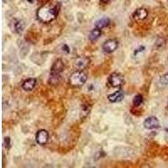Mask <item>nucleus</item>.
Masks as SVG:
<instances>
[{
  "label": "nucleus",
  "mask_w": 168,
  "mask_h": 168,
  "mask_svg": "<svg viewBox=\"0 0 168 168\" xmlns=\"http://www.w3.org/2000/svg\"><path fill=\"white\" fill-rule=\"evenodd\" d=\"M36 85V79L35 78H29L25 80L22 84V88L25 91H32Z\"/></svg>",
  "instance_id": "obj_11"
},
{
  "label": "nucleus",
  "mask_w": 168,
  "mask_h": 168,
  "mask_svg": "<svg viewBox=\"0 0 168 168\" xmlns=\"http://www.w3.org/2000/svg\"><path fill=\"white\" fill-rule=\"evenodd\" d=\"M64 67H65V66H64L62 60L57 59L54 62L51 68H50V74L61 75V73L64 70Z\"/></svg>",
  "instance_id": "obj_7"
},
{
  "label": "nucleus",
  "mask_w": 168,
  "mask_h": 168,
  "mask_svg": "<svg viewBox=\"0 0 168 168\" xmlns=\"http://www.w3.org/2000/svg\"><path fill=\"white\" fill-rule=\"evenodd\" d=\"M35 140L39 145H45L49 140V134L45 130H40L35 135Z\"/></svg>",
  "instance_id": "obj_6"
},
{
  "label": "nucleus",
  "mask_w": 168,
  "mask_h": 168,
  "mask_svg": "<svg viewBox=\"0 0 168 168\" xmlns=\"http://www.w3.org/2000/svg\"><path fill=\"white\" fill-rule=\"evenodd\" d=\"M100 1H101L102 3H104V4H106V3H108L109 0H100Z\"/></svg>",
  "instance_id": "obj_21"
},
{
  "label": "nucleus",
  "mask_w": 168,
  "mask_h": 168,
  "mask_svg": "<svg viewBox=\"0 0 168 168\" xmlns=\"http://www.w3.org/2000/svg\"><path fill=\"white\" fill-rule=\"evenodd\" d=\"M87 79V76L84 71L78 70L74 72L70 76L69 83L72 87H81L82 86Z\"/></svg>",
  "instance_id": "obj_2"
},
{
  "label": "nucleus",
  "mask_w": 168,
  "mask_h": 168,
  "mask_svg": "<svg viewBox=\"0 0 168 168\" xmlns=\"http://www.w3.org/2000/svg\"><path fill=\"white\" fill-rule=\"evenodd\" d=\"M109 23H110V19H108V17H103V18L98 19L94 23V26H95V28H98V29L102 30V29L107 27L108 25H109Z\"/></svg>",
  "instance_id": "obj_12"
},
{
  "label": "nucleus",
  "mask_w": 168,
  "mask_h": 168,
  "mask_svg": "<svg viewBox=\"0 0 168 168\" xmlns=\"http://www.w3.org/2000/svg\"><path fill=\"white\" fill-rule=\"evenodd\" d=\"M4 146L6 147L7 149H9L11 147V143H10V138L9 137H5L4 140Z\"/></svg>",
  "instance_id": "obj_19"
},
{
  "label": "nucleus",
  "mask_w": 168,
  "mask_h": 168,
  "mask_svg": "<svg viewBox=\"0 0 168 168\" xmlns=\"http://www.w3.org/2000/svg\"><path fill=\"white\" fill-rule=\"evenodd\" d=\"M118 46V42L114 39H110L106 40L103 44V50L106 53H112L114 50H117Z\"/></svg>",
  "instance_id": "obj_4"
},
{
  "label": "nucleus",
  "mask_w": 168,
  "mask_h": 168,
  "mask_svg": "<svg viewBox=\"0 0 168 168\" xmlns=\"http://www.w3.org/2000/svg\"><path fill=\"white\" fill-rule=\"evenodd\" d=\"M108 82L111 87H118L123 85V83L125 82V77L121 73L113 72L112 74L109 75V77L108 78Z\"/></svg>",
  "instance_id": "obj_3"
},
{
  "label": "nucleus",
  "mask_w": 168,
  "mask_h": 168,
  "mask_svg": "<svg viewBox=\"0 0 168 168\" xmlns=\"http://www.w3.org/2000/svg\"><path fill=\"white\" fill-rule=\"evenodd\" d=\"M143 103V97L140 94H137L136 96H135V98L133 99V104L135 107L140 106Z\"/></svg>",
  "instance_id": "obj_16"
},
{
  "label": "nucleus",
  "mask_w": 168,
  "mask_h": 168,
  "mask_svg": "<svg viewBox=\"0 0 168 168\" xmlns=\"http://www.w3.org/2000/svg\"><path fill=\"white\" fill-rule=\"evenodd\" d=\"M56 15H57V10L56 8L49 5H44L40 7L36 13L37 19L45 24L50 23L52 20H54Z\"/></svg>",
  "instance_id": "obj_1"
},
{
  "label": "nucleus",
  "mask_w": 168,
  "mask_h": 168,
  "mask_svg": "<svg viewBox=\"0 0 168 168\" xmlns=\"http://www.w3.org/2000/svg\"><path fill=\"white\" fill-rule=\"evenodd\" d=\"M27 1H28V2H30V3H32V2H33L34 0H27Z\"/></svg>",
  "instance_id": "obj_22"
},
{
  "label": "nucleus",
  "mask_w": 168,
  "mask_h": 168,
  "mask_svg": "<svg viewBox=\"0 0 168 168\" xmlns=\"http://www.w3.org/2000/svg\"><path fill=\"white\" fill-rule=\"evenodd\" d=\"M143 125L145 129H146V130H155L160 127V122L156 117L150 116L149 118L145 119Z\"/></svg>",
  "instance_id": "obj_5"
},
{
  "label": "nucleus",
  "mask_w": 168,
  "mask_h": 168,
  "mask_svg": "<svg viewBox=\"0 0 168 168\" xmlns=\"http://www.w3.org/2000/svg\"><path fill=\"white\" fill-rule=\"evenodd\" d=\"M148 16V11L144 9V8H140V9H137L135 11V13H133V17L135 20H144L147 18Z\"/></svg>",
  "instance_id": "obj_10"
},
{
  "label": "nucleus",
  "mask_w": 168,
  "mask_h": 168,
  "mask_svg": "<svg viewBox=\"0 0 168 168\" xmlns=\"http://www.w3.org/2000/svg\"><path fill=\"white\" fill-rule=\"evenodd\" d=\"M62 80V77L61 75H53L50 74V77H49V80H48V82L50 85H57L60 81Z\"/></svg>",
  "instance_id": "obj_14"
},
{
  "label": "nucleus",
  "mask_w": 168,
  "mask_h": 168,
  "mask_svg": "<svg viewBox=\"0 0 168 168\" xmlns=\"http://www.w3.org/2000/svg\"><path fill=\"white\" fill-rule=\"evenodd\" d=\"M125 98V94L122 90H118L108 96V99L111 103H118L121 102Z\"/></svg>",
  "instance_id": "obj_8"
},
{
  "label": "nucleus",
  "mask_w": 168,
  "mask_h": 168,
  "mask_svg": "<svg viewBox=\"0 0 168 168\" xmlns=\"http://www.w3.org/2000/svg\"><path fill=\"white\" fill-rule=\"evenodd\" d=\"M160 83L163 86H167L168 85V73H166L161 77L160 78Z\"/></svg>",
  "instance_id": "obj_17"
},
{
  "label": "nucleus",
  "mask_w": 168,
  "mask_h": 168,
  "mask_svg": "<svg viewBox=\"0 0 168 168\" xmlns=\"http://www.w3.org/2000/svg\"><path fill=\"white\" fill-rule=\"evenodd\" d=\"M89 63V59L86 57V56H82V57H78L74 61L73 66L76 68L82 70V69L85 68Z\"/></svg>",
  "instance_id": "obj_9"
},
{
  "label": "nucleus",
  "mask_w": 168,
  "mask_h": 168,
  "mask_svg": "<svg viewBox=\"0 0 168 168\" xmlns=\"http://www.w3.org/2000/svg\"><path fill=\"white\" fill-rule=\"evenodd\" d=\"M144 50H145V46H144V45H140L138 48H136V49L135 50V51H134V55L136 56V55H138L139 53L143 52Z\"/></svg>",
  "instance_id": "obj_20"
},
{
  "label": "nucleus",
  "mask_w": 168,
  "mask_h": 168,
  "mask_svg": "<svg viewBox=\"0 0 168 168\" xmlns=\"http://www.w3.org/2000/svg\"><path fill=\"white\" fill-rule=\"evenodd\" d=\"M25 23L23 20H19L14 24V30L17 33H21L25 29Z\"/></svg>",
  "instance_id": "obj_15"
},
{
  "label": "nucleus",
  "mask_w": 168,
  "mask_h": 168,
  "mask_svg": "<svg viewBox=\"0 0 168 168\" xmlns=\"http://www.w3.org/2000/svg\"><path fill=\"white\" fill-rule=\"evenodd\" d=\"M101 34H102V31H101L100 29L94 28V30H92L90 31V33H89L88 39H89V40H91V41H95V40H97L100 37Z\"/></svg>",
  "instance_id": "obj_13"
},
{
  "label": "nucleus",
  "mask_w": 168,
  "mask_h": 168,
  "mask_svg": "<svg viewBox=\"0 0 168 168\" xmlns=\"http://www.w3.org/2000/svg\"><path fill=\"white\" fill-rule=\"evenodd\" d=\"M60 50H61V52L63 53V54H68L70 52V47L67 44H62L60 46Z\"/></svg>",
  "instance_id": "obj_18"
}]
</instances>
